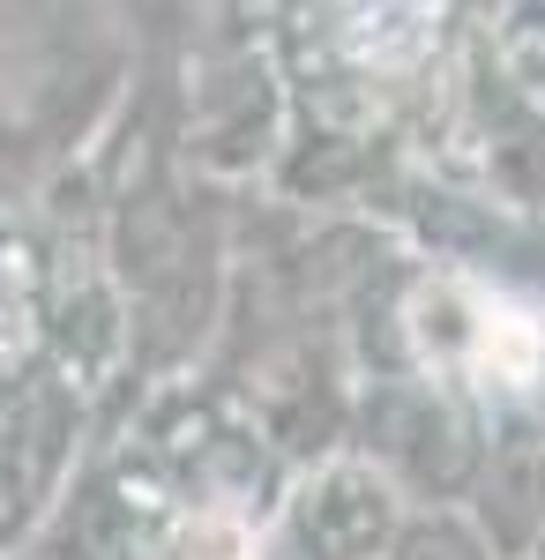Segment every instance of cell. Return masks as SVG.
I'll use <instances>...</instances> for the list:
<instances>
[{"label":"cell","mask_w":545,"mask_h":560,"mask_svg":"<svg viewBox=\"0 0 545 560\" xmlns=\"http://www.w3.org/2000/svg\"><path fill=\"white\" fill-rule=\"evenodd\" d=\"M97 411L83 388L53 366H23L15 382H0V553H23L45 509L60 501V486L76 478Z\"/></svg>","instance_id":"3957f363"},{"label":"cell","mask_w":545,"mask_h":560,"mask_svg":"<svg viewBox=\"0 0 545 560\" xmlns=\"http://www.w3.org/2000/svg\"><path fill=\"white\" fill-rule=\"evenodd\" d=\"M344 448H359L411 509H463L494 448V411L426 366H359Z\"/></svg>","instance_id":"6da1fadb"},{"label":"cell","mask_w":545,"mask_h":560,"mask_svg":"<svg viewBox=\"0 0 545 560\" xmlns=\"http://www.w3.org/2000/svg\"><path fill=\"white\" fill-rule=\"evenodd\" d=\"M45 359V247L38 224L0 195V382Z\"/></svg>","instance_id":"8992f818"},{"label":"cell","mask_w":545,"mask_h":560,"mask_svg":"<svg viewBox=\"0 0 545 560\" xmlns=\"http://www.w3.org/2000/svg\"><path fill=\"white\" fill-rule=\"evenodd\" d=\"M404 493L359 456V448H329L314 464H299L269 509V553L277 560H381L396 523H404Z\"/></svg>","instance_id":"277c9868"},{"label":"cell","mask_w":545,"mask_h":560,"mask_svg":"<svg viewBox=\"0 0 545 560\" xmlns=\"http://www.w3.org/2000/svg\"><path fill=\"white\" fill-rule=\"evenodd\" d=\"M0 560H23V553H0Z\"/></svg>","instance_id":"4fadbf2b"},{"label":"cell","mask_w":545,"mask_h":560,"mask_svg":"<svg viewBox=\"0 0 545 560\" xmlns=\"http://www.w3.org/2000/svg\"><path fill=\"white\" fill-rule=\"evenodd\" d=\"M531 560H545V530H538V546H531Z\"/></svg>","instance_id":"7c38bea8"},{"label":"cell","mask_w":545,"mask_h":560,"mask_svg":"<svg viewBox=\"0 0 545 560\" xmlns=\"http://www.w3.org/2000/svg\"><path fill=\"white\" fill-rule=\"evenodd\" d=\"M15 8H23V0H0V38H8V23H15Z\"/></svg>","instance_id":"8fae6325"},{"label":"cell","mask_w":545,"mask_h":560,"mask_svg":"<svg viewBox=\"0 0 545 560\" xmlns=\"http://www.w3.org/2000/svg\"><path fill=\"white\" fill-rule=\"evenodd\" d=\"M97 8H105L142 52H165V45L195 38V23H202L210 0H97Z\"/></svg>","instance_id":"30bf717a"},{"label":"cell","mask_w":545,"mask_h":560,"mask_svg":"<svg viewBox=\"0 0 545 560\" xmlns=\"http://www.w3.org/2000/svg\"><path fill=\"white\" fill-rule=\"evenodd\" d=\"M172 150L179 165L210 187L269 179L292 150V90L269 45L217 38L179 52V90H172Z\"/></svg>","instance_id":"7a4b0ae2"},{"label":"cell","mask_w":545,"mask_h":560,"mask_svg":"<svg viewBox=\"0 0 545 560\" xmlns=\"http://www.w3.org/2000/svg\"><path fill=\"white\" fill-rule=\"evenodd\" d=\"M471 75L545 128V0H494L486 8Z\"/></svg>","instance_id":"52a82bcc"},{"label":"cell","mask_w":545,"mask_h":560,"mask_svg":"<svg viewBox=\"0 0 545 560\" xmlns=\"http://www.w3.org/2000/svg\"><path fill=\"white\" fill-rule=\"evenodd\" d=\"M262 546H269V509L179 493V501H165L142 560H262Z\"/></svg>","instance_id":"ba28073f"},{"label":"cell","mask_w":545,"mask_h":560,"mask_svg":"<svg viewBox=\"0 0 545 560\" xmlns=\"http://www.w3.org/2000/svg\"><path fill=\"white\" fill-rule=\"evenodd\" d=\"M381 560H501V553L478 538V523L463 509H404Z\"/></svg>","instance_id":"9c48e42d"},{"label":"cell","mask_w":545,"mask_h":560,"mask_svg":"<svg viewBox=\"0 0 545 560\" xmlns=\"http://www.w3.org/2000/svg\"><path fill=\"white\" fill-rule=\"evenodd\" d=\"M478 538L501 560H531L545 530V427L538 419H494V448L478 464V486L463 501Z\"/></svg>","instance_id":"5b68a950"}]
</instances>
